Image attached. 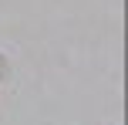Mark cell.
<instances>
[{
	"label": "cell",
	"mask_w": 128,
	"mask_h": 125,
	"mask_svg": "<svg viewBox=\"0 0 128 125\" xmlns=\"http://www.w3.org/2000/svg\"><path fill=\"white\" fill-rule=\"evenodd\" d=\"M0 74H4V64H0Z\"/></svg>",
	"instance_id": "6da1fadb"
}]
</instances>
